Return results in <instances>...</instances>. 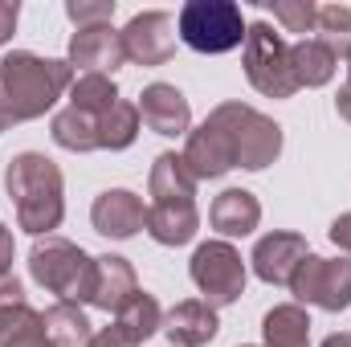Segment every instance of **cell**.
I'll list each match as a JSON object with an SVG mask.
<instances>
[{"instance_id":"24","label":"cell","mask_w":351,"mask_h":347,"mask_svg":"<svg viewBox=\"0 0 351 347\" xmlns=\"http://www.w3.org/2000/svg\"><path fill=\"white\" fill-rule=\"evenodd\" d=\"M114 327L131 339V344L139 347L143 339H152L160 327H164V311H160V302H156V294H147V290H139L119 315H114Z\"/></svg>"},{"instance_id":"31","label":"cell","mask_w":351,"mask_h":347,"mask_svg":"<svg viewBox=\"0 0 351 347\" xmlns=\"http://www.w3.org/2000/svg\"><path fill=\"white\" fill-rule=\"evenodd\" d=\"M327 237H331V241H335V246L351 258V213H343V217H335V221H331V233H327Z\"/></svg>"},{"instance_id":"27","label":"cell","mask_w":351,"mask_h":347,"mask_svg":"<svg viewBox=\"0 0 351 347\" xmlns=\"http://www.w3.org/2000/svg\"><path fill=\"white\" fill-rule=\"evenodd\" d=\"M114 102H119V86H114L106 74H78L74 86H70V106L86 110L94 119H102Z\"/></svg>"},{"instance_id":"38","label":"cell","mask_w":351,"mask_h":347,"mask_svg":"<svg viewBox=\"0 0 351 347\" xmlns=\"http://www.w3.org/2000/svg\"><path fill=\"white\" fill-rule=\"evenodd\" d=\"M8 123H12V119H8V110H4V102H0V131H4Z\"/></svg>"},{"instance_id":"1","label":"cell","mask_w":351,"mask_h":347,"mask_svg":"<svg viewBox=\"0 0 351 347\" xmlns=\"http://www.w3.org/2000/svg\"><path fill=\"white\" fill-rule=\"evenodd\" d=\"M8 196L16 204V225L33 237H53L66 217V180L62 168L41 152H21L8 164Z\"/></svg>"},{"instance_id":"14","label":"cell","mask_w":351,"mask_h":347,"mask_svg":"<svg viewBox=\"0 0 351 347\" xmlns=\"http://www.w3.org/2000/svg\"><path fill=\"white\" fill-rule=\"evenodd\" d=\"M139 119L156 131V135H188L192 127V106L188 98L168 82H152V86L139 94Z\"/></svg>"},{"instance_id":"18","label":"cell","mask_w":351,"mask_h":347,"mask_svg":"<svg viewBox=\"0 0 351 347\" xmlns=\"http://www.w3.org/2000/svg\"><path fill=\"white\" fill-rule=\"evenodd\" d=\"M143 229L160 241V246H188L200 229V213L196 200L192 204H147Z\"/></svg>"},{"instance_id":"19","label":"cell","mask_w":351,"mask_h":347,"mask_svg":"<svg viewBox=\"0 0 351 347\" xmlns=\"http://www.w3.org/2000/svg\"><path fill=\"white\" fill-rule=\"evenodd\" d=\"M147 188H152V204H192V196H196V180L176 152L156 156Z\"/></svg>"},{"instance_id":"39","label":"cell","mask_w":351,"mask_h":347,"mask_svg":"<svg viewBox=\"0 0 351 347\" xmlns=\"http://www.w3.org/2000/svg\"><path fill=\"white\" fill-rule=\"evenodd\" d=\"M348 78H351V58H348Z\"/></svg>"},{"instance_id":"16","label":"cell","mask_w":351,"mask_h":347,"mask_svg":"<svg viewBox=\"0 0 351 347\" xmlns=\"http://www.w3.org/2000/svg\"><path fill=\"white\" fill-rule=\"evenodd\" d=\"M135 294H139V282H135L131 261L119 258V254L94 258V294H90V307H98V311H114V315H119Z\"/></svg>"},{"instance_id":"10","label":"cell","mask_w":351,"mask_h":347,"mask_svg":"<svg viewBox=\"0 0 351 347\" xmlns=\"http://www.w3.org/2000/svg\"><path fill=\"white\" fill-rule=\"evenodd\" d=\"M180 160L192 172V180H217V176H225L229 168H237L233 143H229V135L213 119H204L196 131H188V143H184V156Z\"/></svg>"},{"instance_id":"37","label":"cell","mask_w":351,"mask_h":347,"mask_svg":"<svg viewBox=\"0 0 351 347\" xmlns=\"http://www.w3.org/2000/svg\"><path fill=\"white\" fill-rule=\"evenodd\" d=\"M323 347H351V335H348V331H339V335H327V339H323Z\"/></svg>"},{"instance_id":"12","label":"cell","mask_w":351,"mask_h":347,"mask_svg":"<svg viewBox=\"0 0 351 347\" xmlns=\"http://www.w3.org/2000/svg\"><path fill=\"white\" fill-rule=\"evenodd\" d=\"M70 70L78 74H114L123 66V41L110 25H94V29H78L70 37Z\"/></svg>"},{"instance_id":"4","label":"cell","mask_w":351,"mask_h":347,"mask_svg":"<svg viewBox=\"0 0 351 347\" xmlns=\"http://www.w3.org/2000/svg\"><path fill=\"white\" fill-rule=\"evenodd\" d=\"M208 119L229 135L237 168L262 172V168H269L282 156V127L274 119H265L262 110H254L245 102H221Z\"/></svg>"},{"instance_id":"6","label":"cell","mask_w":351,"mask_h":347,"mask_svg":"<svg viewBox=\"0 0 351 347\" xmlns=\"http://www.w3.org/2000/svg\"><path fill=\"white\" fill-rule=\"evenodd\" d=\"M245 78L265 98H290L298 82L290 70V45L282 33L269 29V21H254L245 29Z\"/></svg>"},{"instance_id":"34","label":"cell","mask_w":351,"mask_h":347,"mask_svg":"<svg viewBox=\"0 0 351 347\" xmlns=\"http://www.w3.org/2000/svg\"><path fill=\"white\" fill-rule=\"evenodd\" d=\"M90 347H135L119 327H102V331H94V339H90Z\"/></svg>"},{"instance_id":"32","label":"cell","mask_w":351,"mask_h":347,"mask_svg":"<svg viewBox=\"0 0 351 347\" xmlns=\"http://www.w3.org/2000/svg\"><path fill=\"white\" fill-rule=\"evenodd\" d=\"M16 302H25V286L8 274V278H0V311H8V307H16Z\"/></svg>"},{"instance_id":"25","label":"cell","mask_w":351,"mask_h":347,"mask_svg":"<svg viewBox=\"0 0 351 347\" xmlns=\"http://www.w3.org/2000/svg\"><path fill=\"white\" fill-rule=\"evenodd\" d=\"M53 143L66 152H94L98 147V119L78 106L58 110L53 115Z\"/></svg>"},{"instance_id":"20","label":"cell","mask_w":351,"mask_h":347,"mask_svg":"<svg viewBox=\"0 0 351 347\" xmlns=\"http://www.w3.org/2000/svg\"><path fill=\"white\" fill-rule=\"evenodd\" d=\"M265 347H311V315L298 302H282L262 319Z\"/></svg>"},{"instance_id":"22","label":"cell","mask_w":351,"mask_h":347,"mask_svg":"<svg viewBox=\"0 0 351 347\" xmlns=\"http://www.w3.org/2000/svg\"><path fill=\"white\" fill-rule=\"evenodd\" d=\"M0 347H53L45 335V315H37L29 302L0 311Z\"/></svg>"},{"instance_id":"11","label":"cell","mask_w":351,"mask_h":347,"mask_svg":"<svg viewBox=\"0 0 351 347\" xmlns=\"http://www.w3.org/2000/svg\"><path fill=\"white\" fill-rule=\"evenodd\" d=\"M143 217H147L143 200H139L135 192H127V188H106V192H98L94 204H90L94 229H98L102 237H114V241L135 237V233L143 229Z\"/></svg>"},{"instance_id":"21","label":"cell","mask_w":351,"mask_h":347,"mask_svg":"<svg viewBox=\"0 0 351 347\" xmlns=\"http://www.w3.org/2000/svg\"><path fill=\"white\" fill-rule=\"evenodd\" d=\"M335 58H331V49L319 41V37H306V41H298V45H290V70H294V82L298 90L302 86H327L331 78H335Z\"/></svg>"},{"instance_id":"15","label":"cell","mask_w":351,"mask_h":347,"mask_svg":"<svg viewBox=\"0 0 351 347\" xmlns=\"http://www.w3.org/2000/svg\"><path fill=\"white\" fill-rule=\"evenodd\" d=\"M217 307H208L204 298H184V302H176L172 311L164 315V335L172 339V347H204L213 344V335H217Z\"/></svg>"},{"instance_id":"28","label":"cell","mask_w":351,"mask_h":347,"mask_svg":"<svg viewBox=\"0 0 351 347\" xmlns=\"http://www.w3.org/2000/svg\"><path fill=\"white\" fill-rule=\"evenodd\" d=\"M315 29H319V41L331 49V58L348 62L351 58V8L348 4H323Z\"/></svg>"},{"instance_id":"26","label":"cell","mask_w":351,"mask_h":347,"mask_svg":"<svg viewBox=\"0 0 351 347\" xmlns=\"http://www.w3.org/2000/svg\"><path fill=\"white\" fill-rule=\"evenodd\" d=\"M135 135H139V106H131V102L119 98L98 119V147L102 152H123V147L135 143Z\"/></svg>"},{"instance_id":"35","label":"cell","mask_w":351,"mask_h":347,"mask_svg":"<svg viewBox=\"0 0 351 347\" xmlns=\"http://www.w3.org/2000/svg\"><path fill=\"white\" fill-rule=\"evenodd\" d=\"M12 254H16V246H12V233L0 225V278H8V274H12Z\"/></svg>"},{"instance_id":"36","label":"cell","mask_w":351,"mask_h":347,"mask_svg":"<svg viewBox=\"0 0 351 347\" xmlns=\"http://www.w3.org/2000/svg\"><path fill=\"white\" fill-rule=\"evenodd\" d=\"M335 110H339V119H348L351 123V78L343 82V90L335 94Z\"/></svg>"},{"instance_id":"8","label":"cell","mask_w":351,"mask_h":347,"mask_svg":"<svg viewBox=\"0 0 351 347\" xmlns=\"http://www.w3.org/2000/svg\"><path fill=\"white\" fill-rule=\"evenodd\" d=\"M290 294L319 311H348L351 307V258H319L306 254L290 278Z\"/></svg>"},{"instance_id":"30","label":"cell","mask_w":351,"mask_h":347,"mask_svg":"<svg viewBox=\"0 0 351 347\" xmlns=\"http://www.w3.org/2000/svg\"><path fill=\"white\" fill-rule=\"evenodd\" d=\"M66 16H70L78 29L110 25V16H114V0H70V4H66Z\"/></svg>"},{"instance_id":"7","label":"cell","mask_w":351,"mask_h":347,"mask_svg":"<svg viewBox=\"0 0 351 347\" xmlns=\"http://www.w3.org/2000/svg\"><path fill=\"white\" fill-rule=\"evenodd\" d=\"M188 274H192V282H196V290L204 294L208 307H229L245 294V261L229 241L196 246Z\"/></svg>"},{"instance_id":"17","label":"cell","mask_w":351,"mask_h":347,"mask_svg":"<svg viewBox=\"0 0 351 347\" xmlns=\"http://www.w3.org/2000/svg\"><path fill=\"white\" fill-rule=\"evenodd\" d=\"M208 221H213V229H217L221 237H250V233L258 229V221H262V204H258V196L245 192V188H225V192L213 200Z\"/></svg>"},{"instance_id":"29","label":"cell","mask_w":351,"mask_h":347,"mask_svg":"<svg viewBox=\"0 0 351 347\" xmlns=\"http://www.w3.org/2000/svg\"><path fill=\"white\" fill-rule=\"evenodd\" d=\"M274 21L286 33H311L319 21V4L315 0H278L274 4Z\"/></svg>"},{"instance_id":"2","label":"cell","mask_w":351,"mask_h":347,"mask_svg":"<svg viewBox=\"0 0 351 347\" xmlns=\"http://www.w3.org/2000/svg\"><path fill=\"white\" fill-rule=\"evenodd\" d=\"M74 70L70 62L58 58H37V53H8L0 62V102L8 110L12 123H29L41 119L66 90L74 86Z\"/></svg>"},{"instance_id":"13","label":"cell","mask_w":351,"mask_h":347,"mask_svg":"<svg viewBox=\"0 0 351 347\" xmlns=\"http://www.w3.org/2000/svg\"><path fill=\"white\" fill-rule=\"evenodd\" d=\"M306 258V237L302 233H265L254 246V274L269 286H290L298 261Z\"/></svg>"},{"instance_id":"3","label":"cell","mask_w":351,"mask_h":347,"mask_svg":"<svg viewBox=\"0 0 351 347\" xmlns=\"http://www.w3.org/2000/svg\"><path fill=\"white\" fill-rule=\"evenodd\" d=\"M29 274L58 302H90L94 294V258L66 237H45L29 250Z\"/></svg>"},{"instance_id":"33","label":"cell","mask_w":351,"mask_h":347,"mask_svg":"<svg viewBox=\"0 0 351 347\" xmlns=\"http://www.w3.org/2000/svg\"><path fill=\"white\" fill-rule=\"evenodd\" d=\"M16 16H21V4H16V0H0V45L12 37V29H16Z\"/></svg>"},{"instance_id":"9","label":"cell","mask_w":351,"mask_h":347,"mask_svg":"<svg viewBox=\"0 0 351 347\" xmlns=\"http://www.w3.org/2000/svg\"><path fill=\"white\" fill-rule=\"evenodd\" d=\"M123 62L135 66H164L176 53V16L172 12H139L119 33Z\"/></svg>"},{"instance_id":"23","label":"cell","mask_w":351,"mask_h":347,"mask_svg":"<svg viewBox=\"0 0 351 347\" xmlns=\"http://www.w3.org/2000/svg\"><path fill=\"white\" fill-rule=\"evenodd\" d=\"M45 335L53 347H90L94 339L86 311L78 302H53L45 311Z\"/></svg>"},{"instance_id":"5","label":"cell","mask_w":351,"mask_h":347,"mask_svg":"<svg viewBox=\"0 0 351 347\" xmlns=\"http://www.w3.org/2000/svg\"><path fill=\"white\" fill-rule=\"evenodd\" d=\"M180 41L196 53H229L245 41V16L233 0H188L176 16Z\"/></svg>"}]
</instances>
